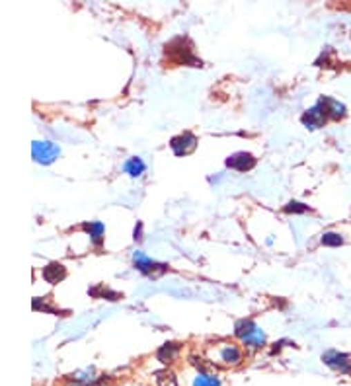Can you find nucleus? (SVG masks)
<instances>
[{"mask_svg":"<svg viewBox=\"0 0 351 386\" xmlns=\"http://www.w3.org/2000/svg\"><path fill=\"white\" fill-rule=\"evenodd\" d=\"M133 264H135V268L139 269L141 273H144V275H160V273H164L166 269H168V266H164V264H156L154 259L144 256L143 252H135V254H133Z\"/></svg>","mask_w":351,"mask_h":386,"instance_id":"1","label":"nucleus"},{"mask_svg":"<svg viewBox=\"0 0 351 386\" xmlns=\"http://www.w3.org/2000/svg\"><path fill=\"white\" fill-rule=\"evenodd\" d=\"M33 158L41 164H51L59 156V147L49 140H35L33 143Z\"/></svg>","mask_w":351,"mask_h":386,"instance_id":"2","label":"nucleus"},{"mask_svg":"<svg viewBox=\"0 0 351 386\" xmlns=\"http://www.w3.org/2000/svg\"><path fill=\"white\" fill-rule=\"evenodd\" d=\"M170 147L174 150L176 156H186L189 152L198 149V137L193 133H182L170 140Z\"/></svg>","mask_w":351,"mask_h":386,"instance_id":"3","label":"nucleus"},{"mask_svg":"<svg viewBox=\"0 0 351 386\" xmlns=\"http://www.w3.org/2000/svg\"><path fill=\"white\" fill-rule=\"evenodd\" d=\"M322 361L328 365L330 369L340 371L341 375H351V361L350 357L340 351H326L322 355Z\"/></svg>","mask_w":351,"mask_h":386,"instance_id":"4","label":"nucleus"},{"mask_svg":"<svg viewBox=\"0 0 351 386\" xmlns=\"http://www.w3.org/2000/svg\"><path fill=\"white\" fill-rule=\"evenodd\" d=\"M227 166L236 172H248L256 166V158L250 152H236L227 158Z\"/></svg>","mask_w":351,"mask_h":386,"instance_id":"5","label":"nucleus"},{"mask_svg":"<svg viewBox=\"0 0 351 386\" xmlns=\"http://www.w3.org/2000/svg\"><path fill=\"white\" fill-rule=\"evenodd\" d=\"M326 119L328 118H326L324 109L316 104V106L310 107V109H307V111L303 113L301 121H303V125H305L307 129H319L326 123Z\"/></svg>","mask_w":351,"mask_h":386,"instance_id":"6","label":"nucleus"},{"mask_svg":"<svg viewBox=\"0 0 351 386\" xmlns=\"http://www.w3.org/2000/svg\"><path fill=\"white\" fill-rule=\"evenodd\" d=\"M217 357L220 363L225 365H238L242 363V351L234 343H222L217 349Z\"/></svg>","mask_w":351,"mask_h":386,"instance_id":"7","label":"nucleus"},{"mask_svg":"<svg viewBox=\"0 0 351 386\" xmlns=\"http://www.w3.org/2000/svg\"><path fill=\"white\" fill-rule=\"evenodd\" d=\"M319 106L324 109L326 118L332 119H341L345 116V106L340 104L338 100H332V98H320Z\"/></svg>","mask_w":351,"mask_h":386,"instance_id":"8","label":"nucleus"},{"mask_svg":"<svg viewBox=\"0 0 351 386\" xmlns=\"http://www.w3.org/2000/svg\"><path fill=\"white\" fill-rule=\"evenodd\" d=\"M66 275L65 268L61 266V264H49L47 268L44 269V279L47 283H59V281H63Z\"/></svg>","mask_w":351,"mask_h":386,"instance_id":"9","label":"nucleus"},{"mask_svg":"<svg viewBox=\"0 0 351 386\" xmlns=\"http://www.w3.org/2000/svg\"><path fill=\"white\" fill-rule=\"evenodd\" d=\"M180 353V343H164L160 349H158V361H162V363H172L176 357Z\"/></svg>","mask_w":351,"mask_h":386,"instance_id":"10","label":"nucleus"},{"mask_svg":"<svg viewBox=\"0 0 351 386\" xmlns=\"http://www.w3.org/2000/svg\"><path fill=\"white\" fill-rule=\"evenodd\" d=\"M242 342H244V345H248V347H254V349H258V347L265 345V333H263L262 330H260V328L256 326L252 332L242 338Z\"/></svg>","mask_w":351,"mask_h":386,"instance_id":"11","label":"nucleus"},{"mask_svg":"<svg viewBox=\"0 0 351 386\" xmlns=\"http://www.w3.org/2000/svg\"><path fill=\"white\" fill-rule=\"evenodd\" d=\"M82 228L86 230L90 238H92V242L99 246L102 244V240H104V225L102 223H84Z\"/></svg>","mask_w":351,"mask_h":386,"instance_id":"12","label":"nucleus"},{"mask_svg":"<svg viewBox=\"0 0 351 386\" xmlns=\"http://www.w3.org/2000/svg\"><path fill=\"white\" fill-rule=\"evenodd\" d=\"M125 172L129 174V176H133V178H139L141 174L144 172V162L141 160V158H129V160L125 162Z\"/></svg>","mask_w":351,"mask_h":386,"instance_id":"13","label":"nucleus"},{"mask_svg":"<svg viewBox=\"0 0 351 386\" xmlns=\"http://www.w3.org/2000/svg\"><path fill=\"white\" fill-rule=\"evenodd\" d=\"M193 386H220V378L217 375H209V373H199L193 380Z\"/></svg>","mask_w":351,"mask_h":386,"instance_id":"14","label":"nucleus"},{"mask_svg":"<svg viewBox=\"0 0 351 386\" xmlns=\"http://www.w3.org/2000/svg\"><path fill=\"white\" fill-rule=\"evenodd\" d=\"M320 242H322L324 246L336 248V246H341V244H343V238H341L338 232H324L322 238H320Z\"/></svg>","mask_w":351,"mask_h":386,"instance_id":"15","label":"nucleus"},{"mask_svg":"<svg viewBox=\"0 0 351 386\" xmlns=\"http://www.w3.org/2000/svg\"><path fill=\"white\" fill-rule=\"evenodd\" d=\"M254 328H256V324H254L252 320H238L236 322V326H234V333L242 340L244 336H248V333L252 332Z\"/></svg>","mask_w":351,"mask_h":386,"instance_id":"16","label":"nucleus"},{"mask_svg":"<svg viewBox=\"0 0 351 386\" xmlns=\"http://www.w3.org/2000/svg\"><path fill=\"white\" fill-rule=\"evenodd\" d=\"M156 383H158V386H178L176 376L172 373H168V371L156 373Z\"/></svg>","mask_w":351,"mask_h":386,"instance_id":"17","label":"nucleus"},{"mask_svg":"<svg viewBox=\"0 0 351 386\" xmlns=\"http://www.w3.org/2000/svg\"><path fill=\"white\" fill-rule=\"evenodd\" d=\"M307 205L298 203V201H291V203L285 205V213H307Z\"/></svg>","mask_w":351,"mask_h":386,"instance_id":"18","label":"nucleus"},{"mask_svg":"<svg viewBox=\"0 0 351 386\" xmlns=\"http://www.w3.org/2000/svg\"><path fill=\"white\" fill-rule=\"evenodd\" d=\"M141 230H143V225L139 223L137 228H135V240H141Z\"/></svg>","mask_w":351,"mask_h":386,"instance_id":"19","label":"nucleus"}]
</instances>
